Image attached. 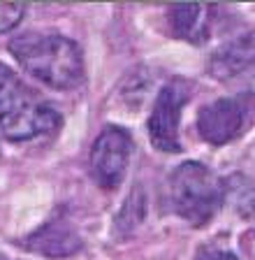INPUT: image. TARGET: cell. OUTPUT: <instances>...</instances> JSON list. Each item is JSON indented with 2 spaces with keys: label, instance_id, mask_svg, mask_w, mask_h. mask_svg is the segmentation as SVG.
<instances>
[{
  "label": "cell",
  "instance_id": "obj_1",
  "mask_svg": "<svg viewBox=\"0 0 255 260\" xmlns=\"http://www.w3.org/2000/svg\"><path fill=\"white\" fill-rule=\"evenodd\" d=\"M10 51L23 70L58 91L75 88L84 79V58L75 40L58 32H23L10 42Z\"/></svg>",
  "mask_w": 255,
  "mask_h": 260
},
{
  "label": "cell",
  "instance_id": "obj_2",
  "mask_svg": "<svg viewBox=\"0 0 255 260\" xmlns=\"http://www.w3.org/2000/svg\"><path fill=\"white\" fill-rule=\"evenodd\" d=\"M63 119L17 72L0 63V130L10 140H33L60 128Z\"/></svg>",
  "mask_w": 255,
  "mask_h": 260
},
{
  "label": "cell",
  "instance_id": "obj_3",
  "mask_svg": "<svg viewBox=\"0 0 255 260\" xmlns=\"http://www.w3.org/2000/svg\"><path fill=\"white\" fill-rule=\"evenodd\" d=\"M223 181L202 162H181L167 179V202L172 211L195 228L211 221L223 205Z\"/></svg>",
  "mask_w": 255,
  "mask_h": 260
},
{
  "label": "cell",
  "instance_id": "obj_4",
  "mask_svg": "<svg viewBox=\"0 0 255 260\" xmlns=\"http://www.w3.org/2000/svg\"><path fill=\"white\" fill-rule=\"evenodd\" d=\"M188 103V86L181 79H174L165 84L153 103L151 116H149V137L151 144L163 153H179V121L181 109Z\"/></svg>",
  "mask_w": 255,
  "mask_h": 260
},
{
  "label": "cell",
  "instance_id": "obj_5",
  "mask_svg": "<svg viewBox=\"0 0 255 260\" xmlns=\"http://www.w3.org/2000/svg\"><path fill=\"white\" fill-rule=\"evenodd\" d=\"M132 153V137L119 125H107L93 142L91 177L102 188H119Z\"/></svg>",
  "mask_w": 255,
  "mask_h": 260
},
{
  "label": "cell",
  "instance_id": "obj_6",
  "mask_svg": "<svg viewBox=\"0 0 255 260\" xmlns=\"http://www.w3.org/2000/svg\"><path fill=\"white\" fill-rule=\"evenodd\" d=\"M246 107L239 98H218L213 103L204 105L197 114V130L202 140L209 144H228L239 135L244 125Z\"/></svg>",
  "mask_w": 255,
  "mask_h": 260
},
{
  "label": "cell",
  "instance_id": "obj_7",
  "mask_svg": "<svg viewBox=\"0 0 255 260\" xmlns=\"http://www.w3.org/2000/svg\"><path fill=\"white\" fill-rule=\"evenodd\" d=\"M211 72L223 81L255 79V32L223 44L211 56Z\"/></svg>",
  "mask_w": 255,
  "mask_h": 260
},
{
  "label": "cell",
  "instance_id": "obj_8",
  "mask_svg": "<svg viewBox=\"0 0 255 260\" xmlns=\"http://www.w3.org/2000/svg\"><path fill=\"white\" fill-rule=\"evenodd\" d=\"M23 246L33 253L47 255V258H65L82 249V239L67 223L51 221L38 228L30 237H26Z\"/></svg>",
  "mask_w": 255,
  "mask_h": 260
},
{
  "label": "cell",
  "instance_id": "obj_9",
  "mask_svg": "<svg viewBox=\"0 0 255 260\" xmlns=\"http://www.w3.org/2000/svg\"><path fill=\"white\" fill-rule=\"evenodd\" d=\"M209 7L197 3H184V5L169 7V23L176 38L188 40L193 44H202L209 38Z\"/></svg>",
  "mask_w": 255,
  "mask_h": 260
},
{
  "label": "cell",
  "instance_id": "obj_10",
  "mask_svg": "<svg viewBox=\"0 0 255 260\" xmlns=\"http://www.w3.org/2000/svg\"><path fill=\"white\" fill-rule=\"evenodd\" d=\"M230 190H232L237 211L246 218V221L255 223V181H248V179H237Z\"/></svg>",
  "mask_w": 255,
  "mask_h": 260
},
{
  "label": "cell",
  "instance_id": "obj_11",
  "mask_svg": "<svg viewBox=\"0 0 255 260\" xmlns=\"http://www.w3.org/2000/svg\"><path fill=\"white\" fill-rule=\"evenodd\" d=\"M141 216H144V195H141L139 186H135V193L128 198L123 214L119 216V225L121 228H132L141 221Z\"/></svg>",
  "mask_w": 255,
  "mask_h": 260
},
{
  "label": "cell",
  "instance_id": "obj_12",
  "mask_svg": "<svg viewBox=\"0 0 255 260\" xmlns=\"http://www.w3.org/2000/svg\"><path fill=\"white\" fill-rule=\"evenodd\" d=\"M26 14V5L23 3H0V35L10 32L12 28H17L19 21Z\"/></svg>",
  "mask_w": 255,
  "mask_h": 260
},
{
  "label": "cell",
  "instance_id": "obj_13",
  "mask_svg": "<svg viewBox=\"0 0 255 260\" xmlns=\"http://www.w3.org/2000/svg\"><path fill=\"white\" fill-rule=\"evenodd\" d=\"M195 260H239L237 255L232 253V251L228 249H218V246H206V249H202L200 253H197Z\"/></svg>",
  "mask_w": 255,
  "mask_h": 260
}]
</instances>
